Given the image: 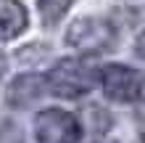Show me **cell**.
<instances>
[{
    "label": "cell",
    "mask_w": 145,
    "mask_h": 143,
    "mask_svg": "<svg viewBox=\"0 0 145 143\" xmlns=\"http://www.w3.org/2000/svg\"><path fill=\"white\" fill-rule=\"evenodd\" d=\"M5 66H8V64H5V56L0 53V82H3V74H5Z\"/></svg>",
    "instance_id": "9c48e42d"
},
{
    "label": "cell",
    "mask_w": 145,
    "mask_h": 143,
    "mask_svg": "<svg viewBox=\"0 0 145 143\" xmlns=\"http://www.w3.org/2000/svg\"><path fill=\"white\" fill-rule=\"evenodd\" d=\"M48 93V82H45V74H37V72H24L19 77L11 80V85L5 90V101L11 109H29L32 103Z\"/></svg>",
    "instance_id": "5b68a950"
},
{
    "label": "cell",
    "mask_w": 145,
    "mask_h": 143,
    "mask_svg": "<svg viewBox=\"0 0 145 143\" xmlns=\"http://www.w3.org/2000/svg\"><path fill=\"white\" fill-rule=\"evenodd\" d=\"M79 117L66 109H42L35 117V140L37 143H79L82 140Z\"/></svg>",
    "instance_id": "277c9868"
},
{
    "label": "cell",
    "mask_w": 145,
    "mask_h": 143,
    "mask_svg": "<svg viewBox=\"0 0 145 143\" xmlns=\"http://www.w3.org/2000/svg\"><path fill=\"white\" fill-rule=\"evenodd\" d=\"M116 27L100 16H82L74 19L66 29V45L79 56H103L116 48Z\"/></svg>",
    "instance_id": "7a4b0ae2"
},
{
    "label": "cell",
    "mask_w": 145,
    "mask_h": 143,
    "mask_svg": "<svg viewBox=\"0 0 145 143\" xmlns=\"http://www.w3.org/2000/svg\"><path fill=\"white\" fill-rule=\"evenodd\" d=\"M74 3H76V0H40L37 11H40L42 24H45V27H56V24L71 11Z\"/></svg>",
    "instance_id": "52a82bcc"
},
{
    "label": "cell",
    "mask_w": 145,
    "mask_h": 143,
    "mask_svg": "<svg viewBox=\"0 0 145 143\" xmlns=\"http://www.w3.org/2000/svg\"><path fill=\"white\" fill-rule=\"evenodd\" d=\"M98 85L114 103H137L145 93V77L140 69L124 64H108L98 72Z\"/></svg>",
    "instance_id": "3957f363"
},
{
    "label": "cell",
    "mask_w": 145,
    "mask_h": 143,
    "mask_svg": "<svg viewBox=\"0 0 145 143\" xmlns=\"http://www.w3.org/2000/svg\"><path fill=\"white\" fill-rule=\"evenodd\" d=\"M29 27V13L21 0H0V43L16 40Z\"/></svg>",
    "instance_id": "8992f818"
},
{
    "label": "cell",
    "mask_w": 145,
    "mask_h": 143,
    "mask_svg": "<svg viewBox=\"0 0 145 143\" xmlns=\"http://www.w3.org/2000/svg\"><path fill=\"white\" fill-rule=\"evenodd\" d=\"M135 53L140 56V61H145V29L137 35V40H135Z\"/></svg>",
    "instance_id": "ba28073f"
},
{
    "label": "cell",
    "mask_w": 145,
    "mask_h": 143,
    "mask_svg": "<svg viewBox=\"0 0 145 143\" xmlns=\"http://www.w3.org/2000/svg\"><path fill=\"white\" fill-rule=\"evenodd\" d=\"M95 143H116V140H95Z\"/></svg>",
    "instance_id": "30bf717a"
},
{
    "label": "cell",
    "mask_w": 145,
    "mask_h": 143,
    "mask_svg": "<svg viewBox=\"0 0 145 143\" xmlns=\"http://www.w3.org/2000/svg\"><path fill=\"white\" fill-rule=\"evenodd\" d=\"M98 66L87 61V56H69L58 58L53 69L45 74L48 93L58 98H82L95 90L98 85Z\"/></svg>",
    "instance_id": "6da1fadb"
}]
</instances>
